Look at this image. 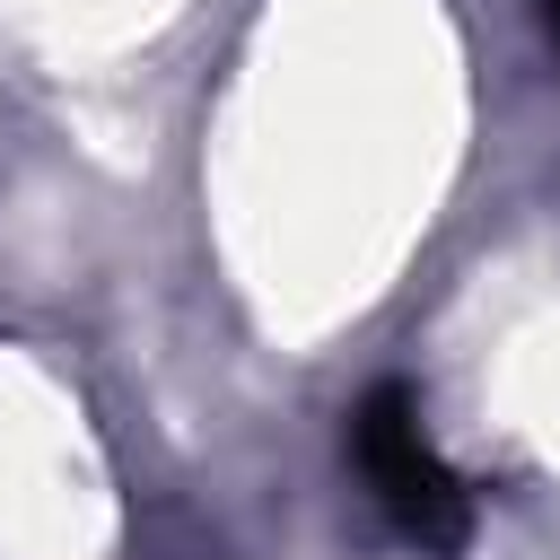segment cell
Returning <instances> with one entry per match:
<instances>
[{
  "instance_id": "6da1fadb",
  "label": "cell",
  "mask_w": 560,
  "mask_h": 560,
  "mask_svg": "<svg viewBox=\"0 0 560 560\" xmlns=\"http://www.w3.org/2000/svg\"><path fill=\"white\" fill-rule=\"evenodd\" d=\"M350 455H359V481L376 490V508L394 516L402 542H420V551H464L472 499H464L455 464L429 446L420 402H411L402 385H376V394L350 411Z\"/></svg>"
},
{
  "instance_id": "7a4b0ae2",
  "label": "cell",
  "mask_w": 560,
  "mask_h": 560,
  "mask_svg": "<svg viewBox=\"0 0 560 560\" xmlns=\"http://www.w3.org/2000/svg\"><path fill=\"white\" fill-rule=\"evenodd\" d=\"M542 18H551V35H560V0H542Z\"/></svg>"
}]
</instances>
